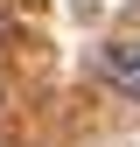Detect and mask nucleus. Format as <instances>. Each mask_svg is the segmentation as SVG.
Listing matches in <instances>:
<instances>
[{"label": "nucleus", "instance_id": "obj_1", "mask_svg": "<svg viewBox=\"0 0 140 147\" xmlns=\"http://www.w3.org/2000/svg\"><path fill=\"white\" fill-rule=\"evenodd\" d=\"M98 77L112 84V91H126V98L140 105V42H112L98 56Z\"/></svg>", "mask_w": 140, "mask_h": 147}]
</instances>
